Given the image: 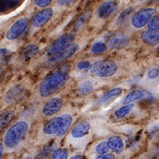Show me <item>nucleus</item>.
Masks as SVG:
<instances>
[{
    "instance_id": "nucleus-1",
    "label": "nucleus",
    "mask_w": 159,
    "mask_h": 159,
    "mask_svg": "<svg viewBox=\"0 0 159 159\" xmlns=\"http://www.w3.org/2000/svg\"><path fill=\"white\" fill-rule=\"evenodd\" d=\"M68 67L64 66L47 75L40 84V96L43 98H47L62 89L68 80Z\"/></svg>"
},
{
    "instance_id": "nucleus-2",
    "label": "nucleus",
    "mask_w": 159,
    "mask_h": 159,
    "mask_svg": "<svg viewBox=\"0 0 159 159\" xmlns=\"http://www.w3.org/2000/svg\"><path fill=\"white\" fill-rule=\"evenodd\" d=\"M74 118L71 114L65 113L52 118L43 127V134L48 136L62 137L70 129Z\"/></svg>"
},
{
    "instance_id": "nucleus-3",
    "label": "nucleus",
    "mask_w": 159,
    "mask_h": 159,
    "mask_svg": "<svg viewBox=\"0 0 159 159\" xmlns=\"http://www.w3.org/2000/svg\"><path fill=\"white\" fill-rule=\"evenodd\" d=\"M29 125L27 121L20 120L11 125L4 136V145L8 149H14L22 142L29 132Z\"/></svg>"
},
{
    "instance_id": "nucleus-4",
    "label": "nucleus",
    "mask_w": 159,
    "mask_h": 159,
    "mask_svg": "<svg viewBox=\"0 0 159 159\" xmlns=\"http://www.w3.org/2000/svg\"><path fill=\"white\" fill-rule=\"evenodd\" d=\"M118 71L117 64L111 60H100L93 63L89 68V72L92 75L99 78L111 77Z\"/></svg>"
},
{
    "instance_id": "nucleus-5",
    "label": "nucleus",
    "mask_w": 159,
    "mask_h": 159,
    "mask_svg": "<svg viewBox=\"0 0 159 159\" xmlns=\"http://www.w3.org/2000/svg\"><path fill=\"white\" fill-rule=\"evenodd\" d=\"M74 34L73 33L63 34L51 43L47 51V54L51 57L57 55V53L66 50L67 47L71 45L74 42Z\"/></svg>"
},
{
    "instance_id": "nucleus-6",
    "label": "nucleus",
    "mask_w": 159,
    "mask_h": 159,
    "mask_svg": "<svg viewBox=\"0 0 159 159\" xmlns=\"http://www.w3.org/2000/svg\"><path fill=\"white\" fill-rule=\"evenodd\" d=\"M155 8L153 7H144L136 11L131 19V23L134 28L142 29L148 25L150 19L154 16Z\"/></svg>"
},
{
    "instance_id": "nucleus-7",
    "label": "nucleus",
    "mask_w": 159,
    "mask_h": 159,
    "mask_svg": "<svg viewBox=\"0 0 159 159\" xmlns=\"http://www.w3.org/2000/svg\"><path fill=\"white\" fill-rule=\"evenodd\" d=\"M29 20L28 18H20L11 25L7 30L6 34V39L9 41H13L19 38L21 34L29 28Z\"/></svg>"
},
{
    "instance_id": "nucleus-8",
    "label": "nucleus",
    "mask_w": 159,
    "mask_h": 159,
    "mask_svg": "<svg viewBox=\"0 0 159 159\" xmlns=\"http://www.w3.org/2000/svg\"><path fill=\"white\" fill-rule=\"evenodd\" d=\"M119 0H106L97 9V16L98 18L105 20L108 19L117 11L119 9Z\"/></svg>"
},
{
    "instance_id": "nucleus-9",
    "label": "nucleus",
    "mask_w": 159,
    "mask_h": 159,
    "mask_svg": "<svg viewBox=\"0 0 159 159\" xmlns=\"http://www.w3.org/2000/svg\"><path fill=\"white\" fill-rule=\"evenodd\" d=\"M63 104H64V102L61 97H53L43 105L42 112L46 117H51L55 114L58 113L61 111Z\"/></svg>"
},
{
    "instance_id": "nucleus-10",
    "label": "nucleus",
    "mask_w": 159,
    "mask_h": 159,
    "mask_svg": "<svg viewBox=\"0 0 159 159\" xmlns=\"http://www.w3.org/2000/svg\"><path fill=\"white\" fill-rule=\"evenodd\" d=\"M80 47L77 43H72L71 45L67 47L66 50H64L61 52L57 53V55L55 56H52L51 58L49 59V62L51 63H59L63 62L66 59H68L71 57L74 56L77 51H79Z\"/></svg>"
},
{
    "instance_id": "nucleus-11",
    "label": "nucleus",
    "mask_w": 159,
    "mask_h": 159,
    "mask_svg": "<svg viewBox=\"0 0 159 159\" xmlns=\"http://www.w3.org/2000/svg\"><path fill=\"white\" fill-rule=\"evenodd\" d=\"M130 43V37L127 34L119 33L113 35L108 42V47L112 50L123 49Z\"/></svg>"
},
{
    "instance_id": "nucleus-12",
    "label": "nucleus",
    "mask_w": 159,
    "mask_h": 159,
    "mask_svg": "<svg viewBox=\"0 0 159 159\" xmlns=\"http://www.w3.org/2000/svg\"><path fill=\"white\" fill-rule=\"evenodd\" d=\"M53 14H54V11H53V9H51V8H45V9L42 10L38 13H36L33 19V20H32L33 27L39 29L41 27L44 26L46 23L52 18Z\"/></svg>"
},
{
    "instance_id": "nucleus-13",
    "label": "nucleus",
    "mask_w": 159,
    "mask_h": 159,
    "mask_svg": "<svg viewBox=\"0 0 159 159\" xmlns=\"http://www.w3.org/2000/svg\"><path fill=\"white\" fill-rule=\"evenodd\" d=\"M90 128L91 125L89 122L88 121L79 122L71 129V136L74 139H81L89 134Z\"/></svg>"
},
{
    "instance_id": "nucleus-14",
    "label": "nucleus",
    "mask_w": 159,
    "mask_h": 159,
    "mask_svg": "<svg viewBox=\"0 0 159 159\" xmlns=\"http://www.w3.org/2000/svg\"><path fill=\"white\" fill-rule=\"evenodd\" d=\"M25 93V89L21 86L13 87L8 91L5 96V102L6 103H12L18 102L20 99H21Z\"/></svg>"
},
{
    "instance_id": "nucleus-15",
    "label": "nucleus",
    "mask_w": 159,
    "mask_h": 159,
    "mask_svg": "<svg viewBox=\"0 0 159 159\" xmlns=\"http://www.w3.org/2000/svg\"><path fill=\"white\" fill-rule=\"evenodd\" d=\"M107 142H108L110 148L113 151L114 153L117 155H120L123 153V151L125 149V142L121 137L118 136V135H112V136L109 137Z\"/></svg>"
},
{
    "instance_id": "nucleus-16",
    "label": "nucleus",
    "mask_w": 159,
    "mask_h": 159,
    "mask_svg": "<svg viewBox=\"0 0 159 159\" xmlns=\"http://www.w3.org/2000/svg\"><path fill=\"white\" fill-rule=\"evenodd\" d=\"M142 40L148 45H159V29L158 30H146L141 34Z\"/></svg>"
},
{
    "instance_id": "nucleus-17",
    "label": "nucleus",
    "mask_w": 159,
    "mask_h": 159,
    "mask_svg": "<svg viewBox=\"0 0 159 159\" xmlns=\"http://www.w3.org/2000/svg\"><path fill=\"white\" fill-rule=\"evenodd\" d=\"M147 95H148V93L145 90H142V89H134V90L129 92V94H127L125 96V98L122 101V103L124 105L125 104H130V103H133V102H135V101H139L141 99L145 98Z\"/></svg>"
},
{
    "instance_id": "nucleus-18",
    "label": "nucleus",
    "mask_w": 159,
    "mask_h": 159,
    "mask_svg": "<svg viewBox=\"0 0 159 159\" xmlns=\"http://www.w3.org/2000/svg\"><path fill=\"white\" fill-rule=\"evenodd\" d=\"M38 51H39V47L36 44H34V43L29 44L28 46H26L21 51L20 58L23 61H28L29 59L33 58L38 53Z\"/></svg>"
},
{
    "instance_id": "nucleus-19",
    "label": "nucleus",
    "mask_w": 159,
    "mask_h": 159,
    "mask_svg": "<svg viewBox=\"0 0 159 159\" xmlns=\"http://www.w3.org/2000/svg\"><path fill=\"white\" fill-rule=\"evenodd\" d=\"M16 112L13 110H6L3 112H1V116H0V127L1 130H4L6 127H7V125L11 123V121L13 120V119L15 118Z\"/></svg>"
},
{
    "instance_id": "nucleus-20",
    "label": "nucleus",
    "mask_w": 159,
    "mask_h": 159,
    "mask_svg": "<svg viewBox=\"0 0 159 159\" xmlns=\"http://www.w3.org/2000/svg\"><path fill=\"white\" fill-rule=\"evenodd\" d=\"M122 93H123V89L121 88L112 89L101 97V99L99 100V103H107L108 102H111V100L119 97Z\"/></svg>"
},
{
    "instance_id": "nucleus-21",
    "label": "nucleus",
    "mask_w": 159,
    "mask_h": 159,
    "mask_svg": "<svg viewBox=\"0 0 159 159\" xmlns=\"http://www.w3.org/2000/svg\"><path fill=\"white\" fill-rule=\"evenodd\" d=\"M133 12H134V8L133 7H128L125 8L124 11H121V13L119 14V16L117 19V24L119 26H124L126 23L128 22V20L132 19L133 17Z\"/></svg>"
},
{
    "instance_id": "nucleus-22",
    "label": "nucleus",
    "mask_w": 159,
    "mask_h": 159,
    "mask_svg": "<svg viewBox=\"0 0 159 159\" xmlns=\"http://www.w3.org/2000/svg\"><path fill=\"white\" fill-rule=\"evenodd\" d=\"M134 108V103H130V104H125L124 106L120 107L118 110L115 111L114 112V116L118 119H123L126 117L127 115L133 111V110Z\"/></svg>"
},
{
    "instance_id": "nucleus-23",
    "label": "nucleus",
    "mask_w": 159,
    "mask_h": 159,
    "mask_svg": "<svg viewBox=\"0 0 159 159\" xmlns=\"http://www.w3.org/2000/svg\"><path fill=\"white\" fill-rule=\"evenodd\" d=\"M91 16V11H86L85 12H83L77 20L75 21L74 24V29L75 30H80V29H82L86 25V23L88 22L89 19Z\"/></svg>"
},
{
    "instance_id": "nucleus-24",
    "label": "nucleus",
    "mask_w": 159,
    "mask_h": 159,
    "mask_svg": "<svg viewBox=\"0 0 159 159\" xmlns=\"http://www.w3.org/2000/svg\"><path fill=\"white\" fill-rule=\"evenodd\" d=\"M93 89H94V84L89 80H86V81H83L80 84L78 91L80 95L85 96V95L90 94Z\"/></svg>"
},
{
    "instance_id": "nucleus-25",
    "label": "nucleus",
    "mask_w": 159,
    "mask_h": 159,
    "mask_svg": "<svg viewBox=\"0 0 159 159\" xmlns=\"http://www.w3.org/2000/svg\"><path fill=\"white\" fill-rule=\"evenodd\" d=\"M108 46L106 45L104 43L102 42H96L92 47H91V52L95 55H100L104 53L107 50Z\"/></svg>"
},
{
    "instance_id": "nucleus-26",
    "label": "nucleus",
    "mask_w": 159,
    "mask_h": 159,
    "mask_svg": "<svg viewBox=\"0 0 159 159\" xmlns=\"http://www.w3.org/2000/svg\"><path fill=\"white\" fill-rule=\"evenodd\" d=\"M69 153L66 148H57L51 154V159H68Z\"/></svg>"
},
{
    "instance_id": "nucleus-27",
    "label": "nucleus",
    "mask_w": 159,
    "mask_h": 159,
    "mask_svg": "<svg viewBox=\"0 0 159 159\" xmlns=\"http://www.w3.org/2000/svg\"><path fill=\"white\" fill-rule=\"evenodd\" d=\"M96 152L99 155H104V154H108L109 151L111 150V148L109 147L107 141H102L100 142L97 146H96Z\"/></svg>"
},
{
    "instance_id": "nucleus-28",
    "label": "nucleus",
    "mask_w": 159,
    "mask_h": 159,
    "mask_svg": "<svg viewBox=\"0 0 159 159\" xmlns=\"http://www.w3.org/2000/svg\"><path fill=\"white\" fill-rule=\"evenodd\" d=\"M149 30H158L159 29V15H154L148 23Z\"/></svg>"
},
{
    "instance_id": "nucleus-29",
    "label": "nucleus",
    "mask_w": 159,
    "mask_h": 159,
    "mask_svg": "<svg viewBox=\"0 0 159 159\" xmlns=\"http://www.w3.org/2000/svg\"><path fill=\"white\" fill-rule=\"evenodd\" d=\"M33 2L36 6L41 7V8H44V7H47L51 5L52 0H33Z\"/></svg>"
},
{
    "instance_id": "nucleus-30",
    "label": "nucleus",
    "mask_w": 159,
    "mask_h": 159,
    "mask_svg": "<svg viewBox=\"0 0 159 159\" xmlns=\"http://www.w3.org/2000/svg\"><path fill=\"white\" fill-rule=\"evenodd\" d=\"M91 67V64L89 61H80L77 64V68L79 70H85Z\"/></svg>"
},
{
    "instance_id": "nucleus-31",
    "label": "nucleus",
    "mask_w": 159,
    "mask_h": 159,
    "mask_svg": "<svg viewBox=\"0 0 159 159\" xmlns=\"http://www.w3.org/2000/svg\"><path fill=\"white\" fill-rule=\"evenodd\" d=\"M159 76V67L157 68H153L148 72V77L150 79H156Z\"/></svg>"
},
{
    "instance_id": "nucleus-32",
    "label": "nucleus",
    "mask_w": 159,
    "mask_h": 159,
    "mask_svg": "<svg viewBox=\"0 0 159 159\" xmlns=\"http://www.w3.org/2000/svg\"><path fill=\"white\" fill-rule=\"evenodd\" d=\"M57 4L61 6H70L71 4H73L75 2V0H57Z\"/></svg>"
},
{
    "instance_id": "nucleus-33",
    "label": "nucleus",
    "mask_w": 159,
    "mask_h": 159,
    "mask_svg": "<svg viewBox=\"0 0 159 159\" xmlns=\"http://www.w3.org/2000/svg\"><path fill=\"white\" fill-rule=\"evenodd\" d=\"M96 159H115V156L113 154H104V155H99Z\"/></svg>"
},
{
    "instance_id": "nucleus-34",
    "label": "nucleus",
    "mask_w": 159,
    "mask_h": 159,
    "mask_svg": "<svg viewBox=\"0 0 159 159\" xmlns=\"http://www.w3.org/2000/svg\"><path fill=\"white\" fill-rule=\"evenodd\" d=\"M69 159H84V157L81 156V155H74Z\"/></svg>"
},
{
    "instance_id": "nucleus-35",
    "label": "nucleus",
    "mask_w": 159,
    "mask_h": 159,
    "mask_svg": "<svg viewBox=\"0 0 159 159\" xmlns=\"http://www.w3.org/2000/svg\"><path fill=\"white\" fill-rule=\"evenodd\" d=\"M0 148H1V154H0V156H1V157H2V156H3V152H4V145H3V144H1Z\"/></svg>"
},
{
    "instance_id": "nucleus-36",
    "label": "nucleus",
    "mask_w": 159,
    "mask_h": 159,
    "mask_svg": "<svg viewBox=\"0 0 159 159\" xmlns=\"http://www.w3.org/2000/svg\"><path fill=\"white\" fill-rule=\"evenodd\" d=\"M21 159H32V157H24Z\"/></svg>"
},
{
    "instance_id": "nucleus-37",
    "label": "nucleus",
    "mask_w": 159,
    "mask_h": 159,
    "mask_svg": "<svg viewBox=\"0 0 159 159\" xmlns=\"http://www.w3.org/2000/svg\"><path fill=\"white\" fill-rule=\"evenodd\" d=\"M157 152H158V154H159V147H158V148H157Z\"/></svg>"
},
{
    "instance_id": "nucleus-38",
    "label": "nucleus",
    "mask_w": 159,
    "mask_h": 159,
    "mask_svg": "<svg viewBox=\"0 0 159 159\" xmlns=\"http://www.w3.org/2000/svg\"><path fill=\"white\" fill-rule=\"evenodd\" d=\"M119 159H125V157H121V158H119Z\"/></svg>"
}]
</instances>
